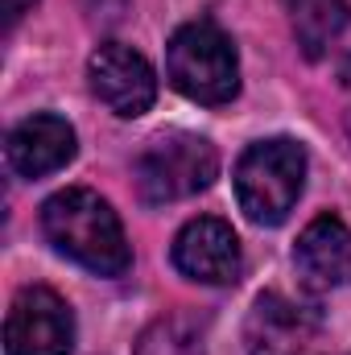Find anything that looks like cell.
<instances>
[{
    "mask_svg": "<svg viewBox=\"0 0 351 355\" xmlns=\"http://www.w3.org/2000/svg\"><path fill=\"white\" fill-rule=\"evenodd\" d=\"M42 232L67 261L83 265L95 277H120L132 265L124 227L112 202L99 198L95 190H83V186L58 190L42 207Z\"/></svg>",
    "mask_w": 351,
    "mask_h": 355,
    "instance_id": "1",
    "label": "cell"
},
{
    "mask_svg": "<svg viewBox=\"0 0 351 355\" xmlns=\"http://www.w3.org/2000/svg\"><path fill=\"white\" fill-rule=\"evenodd\" d=\"M302 186H306V149L289 137L248 145L236 166L240 211L261 227H277L289 219L293 202L302 198Z\"/></svg>",
    "mask_w": 351,
    "mask_h": 355,
    "instance_id": "2",
    "label": "cell"
},
{
    "mask_svg": "<svg viewBox=\"0 0 351 355\" xmlns=\"http://www.w3.org/2000/svg\"><path fill=\"white\" fill-rule=\"evenodd\" d=\"M166 71H170V83L186 99L207 103V107L232 103L236 91H240V58H236V46L211 21H190V25H182L174 37H170Z\"/></svg>",
    "mask_w": 351,
    "mask_h": 355,
    "instance_id": "3",
    "label": "cell"
},
{
    "mask_svg": "<svg viewBox=\"0 0 351 355\" xmlns=\"http://www.w3.org/2000/svg\"><path fill=\"white\" fill-rule=\"evenodd\" d=\"M219 174V153L207 137L162 132L137 157V186L145 202H178L207 190Z\"/></svg>",
    "mask_w": 351,
    "mask_h": 355,
    "instance_id": "4",
    "label": "cell"
},
{
    "mask_svg": "<svg viewBox=\"0 0 351 355\" xmlns=\"http://www.w3.org/2000/svg\"><path fill=\"white\" fill-rule=\"evenodd\" d=\"M4 347L8 355H71L75 347L71 306L46 285L21 289L4 322Z\"/></svg>",
    "mask_w": 351,
    "mask_h": 355,
    "instance_id": "5",
    "label": "cell"
},
{
    "mask_svg": "<svg viewBox=\"0 0 351 355\" xmlns=\"http://www.w3.org/2000/svg\"><path fill=\"white\" fill-rule=\"evenodd\" d=\"M87 79H91L95 99L108 112L124 116V120L145 116L153 107V99H157V75H153V67L145 62V54H137L124 42H103L91 54Z\"/></svg>",
    "mask_w": 351,
    "mask_h": 355,
    "instance_id": "6",
    "label": "cell"
},
{
    "mask_svg": "<svg viewBox=\"0 0 351 355\" xmlns=\"http://www.w3.org/2000/svg\"><path fill=\"white\" fill-rule=\"evenodd\" d=\"M174 268L198 285H236L244 268L236 232L215 215L190 219L174 240Z\"/></svg>",
    "mask_w": 351,
    "mask_h": 355,
    "instance_id": "7",
    "label": "cell"
},
{
    "mask_svg": "<svg viewBox=\"0 0 351 355\" xmlns=\"http://www.w3.org/2000/svg\"><path fill=\"white\" fill-rule=\"evenodd\" d=\"M318 339V314L306 306H293L281 293H261L252 302L244 343L248 355H310Z\"/></svg>",
    "mask_w": 351,
    "mask_h": 355,
    "instance_id": "8",
    "label": "cell"
},
{
    "mask_svg": "<svg viewBox=\"0 0 351 355\" xmlns=\"http://www.w3.org/2000/svg\"><path fill=\"white\" fill-rule=\"evenodd\" d=\"M75 128L62 120V116H50V112H37L29 120H21L12 132H8V166L21 178H46L54 170H62L71 157H75Z\"/></svg>",
    "mask_w": 351,
    "mask_h": 355,
    "instance_id": "9",
    "label": "cell"
},
{
    "mask_svg": "<svg viewBox=\"0 0 351 355\" xmlns=\"http://www.w3.org/2000/svg\"><path fill=\"white\" fill-rule=\"evenodd\" d=\"M293 265L314 289H335L351 281V227L339 215H318L306 223L293 248Z\"/></svg>",
    "mask_w": 351,
    "mask_h": 355,
    "instance_id": "10",
    "label": "cell"
},
{
    "mask_svg": "<svg viewBox=\"0 0 351 355\" xmlns=\"http://www.w3.org/2000/svg\"><path fill=\"white\" fill-rule=\"evenodd\" d=\"M348 0H289L293 37L306 58H323L327 46L348 29Z\"/></svg>",
    "mask_w": 351,
    "mask_h": 355,
    "instance_id": "11",
    "label": "cell"
},
{
    "mask_svg": "<svg viewBox=\"0 0 351 355\" xmlns=\"http://www.w3.org/2000/svg\"><path fill=\"white\" fill-rule=\"evenodd\" d=\"M132 355H207L203 352V339L198 331L186 322V318H157L141 339H137V352Z\"/></svg>",
    "mask_w": 351,
    "mask_h": 355,
    "instance_id": "12",
    "label": "cell"
},
{
    "mask_svg": "<svg viewBox=\"0 0 351 355\" xmlns=\"http://www.w3.org/2000/svg\"><path fill=\"white\" fill-rule=\"evenodd\" d=\"M33 4H37V0H4V25L12 29V25H17V21H21Z\"/></svg>",
    "mask_w": 351,
    "mask_h": 355,
    "instance_id": "13",
    "label": "cell"
},
{
    "mask_svg": "<svg viewBox=\"0 0 351 355\" xmlns=\"http://www.w3.org/2000/svg\"><path fill=\"white\" fill-rule=\"evenodd\" d=\"M343 83H348V87H351V58H348V62H343Z\"/></svg>",
    "mask_w": 351,
    "mask_h": 355,
    "instance_id": "14",
    "label": "cell"
}]
</instances>
